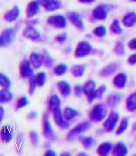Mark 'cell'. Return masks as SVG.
<instances>
[{"label": "cell", "instance_id": "6da1fadb", "mask_svg": "<svg viewBox=\"0 0 136 156\" xmlns=\"http://www.w3.org/2000/svg\"><path fill=\"white\" fill-rule=\"evenodd\" d=\"M16 30L14 28H7L3 31L0 36V44L2 47H6L10 45L16 39Z\"/></svg>", "mask_w": 136, "mask_h": 156}, {"label": "cell", "instance_id": "7a4b0ae2", "mask_svg": "<svg viewBox=\"0 0 136 156\" xmlns=\"http://www.w3.org/2000/svg\"><path fill=\"white\" fill-rule=\"evenodd\" d=\"M106 108L104 105L102 104H96L92 111L90 112V118L92 121H95V122H100L102 121L106 115Z\"/></svg>", "mask_w": 136, "mask_h": 156}, {"label": "cell", "instance_id": "3957f363", "mask_svg": "<svg viewBox=\"0 0 136 156\" xmlns=\"http://www.w3.org/2000/svg\"><path fill=\"white\" fill-rule=\"evenodd\" d=\"M43 134L47 139L51 141H55L56 140V135L53 133L52 127L51 126L48 115H44V120H43Z\"/></svg>", "mask_w": 136, "mask_h": 156}, {"label": "cell", "instance_id": "277c9868", "mask_svg": "<svg viewBox=\"0 0 136 156\" xmlns=\"http://www.w3.org/2000/svg\"><path fill=\"white\" fill-rule=\"evenodd\" d=\"M91 51H92V46L90 44L86 41H82V42L78 43V44L77 46L75 55L78 58H82V57H85L88 54H89Z\"/></svg>", "mask_w": 136, "mask_h": 156}, {"label": "cell", "instance_id": "5b68a950", "mask_svg": "<svg viewBox=\"0 0 136 156\" xmlns=\"http://www.w3.org/2000/svg\"><path fill=\"white\" fill-rule=\"evenodd\" d=\"M90 126H91V125L89 122H84V123H81V124L78 125L76 127H74V128H73L69 133H68V136H67L68 140V141L73 140L75 136H77V135H78V134H82V133H84L85 131H87L88 129H89V128H90Z\"/></svg>", "mask_w": 136, "mask_h": 156}, {"label": "cell", "instance_id": "8992f818", "mask_svg": "<svg viewBox=\"0 0 136 156\" xmlns=\"http://www.w3.org/2000/svg\"><path fill=\"white\" fill-rule=\"evenodd\" d=\"M53 119L56 123V125L61 127V128H63V129H67L69 127V124L66 122V120L64 119L65 117L63 116L62 115V112L61 110L59 108H56L55 110H53Z\"/></svg>", "mask_w": 136, "mask_h": 156}, {"label": "cell", "instance_id": "52a82bcc", "mask_svg": "<svg viewBox=\"0 0 136 156\" xmlns=\"http://www.w3.org/2000/svg\"><path fill=\"white\" fill-rule=\"evenodd\" d=\"M48 23L50 25H52L56 28H61V29H63L67 26L66 18L63 16H52L49 17Z\"/></svg>", "mask_w": 136, "mask_h": 156}, {"label": "cell", "instance_id": "ba28073f", "mask_svg": "<svg viewBox=\"0 0 136 156\" xmlns=\"http://www.w3.org/2000/svg\"><path fill=\"white\" fill-rule=\"evenodd\" d=\"M23 36L34 42H39L41 40V34L33 26H28L24 29Z\"/></svg>", "mask_w": 136, "mask_h": 156}, {"label": "cell", "instance_id": "9c48e42d", "mask_svg": "<svg viewBox=\"0 0 136 156\" xmlns=\"http://www.w3.org/2000/svg\"><path fill=\"white\" fill-rule=\"evenodd\" d=\"M118 120H119V115H118V113H116V112H112V113L109 115V116L107 117V119L106 120L105 124H104L105 128H106L107 131H109V132L113 131L114 126H116V124H117V122H118Z\"/></svg>", "mask_w": 136, "mask_h": 156}, {"label": "cell", "instance_id": "30bf717a", "mask_svg": "<svg viewBox=\"0 0 136 156\" xmlns=\"http://www.w3.org/2000/svg\"><path fill=\"white\" fill-rule=\"evenodd\" d=\"M39 2L47 11H55L61 5L59 0H39Z\"/></svg>", "mask_w": 136, "mask_h": 156}, {"label": "cell", "instance_id": "8fae6325", "mask_svg": "<svg viewBox=\"0 0 136 156\" xmlns=\"http://www.w3.org/2000/svg\"><path fill=\"white\" fill-rule=\"evenodd\" d=\"M68 16L70 22L72 23L77 28H78L80 30L84 29V23H83V20L79 14H78L76 12H70L68 14Z\"/></svg>", "mask_w": 136, "mask_h": 156}, {"label": "cell", "instance_id": "7c38bea8", "mask_svg": "<svg viewBox=\"0 0 136 156\" xmlns=\"http://www.w3.org/2000/svg\"><path fill=\"white\" fill-rule=\"evenodd\" d=\"M20 74L23 78H30L33 74V69L31 67L29 61H23L20 65Z\"/></svg>", "mask_w": 136, "mask_h": 156}, {"label": "cell", "instance_id": "4fadbf2b", "mask_svg": "<svg viewBox=\"0 0 136 156\" xmlns=\"http://www.w3.org/2000/svg\"><path fill=\"white\" fill-rule=\"evenodd\" d=\"M39 5H40V2L39 0H35V1H32L31 3L28 4L27 9H26V13H27V16L28 17H33V16H35L38 12H39Z\"/></svg>", "mask_w": 136, "mask_h": 156}, {"label": "cell", "instance_id": "5bb4252c", "mask_svg": "<svg viewBox=\"0 0 136 156\" xmlns=\"http://www.w3.org/2000/svg\"><path fill=\"white\" fill-rule=\"evenodd\" d=\"M127 82V76L124 73H120L116 75V77L113 80V85L119 89H124Z\"/></svg>", "mask_w": 136, "mask_h": 156}, {"label": "cell", "instance_id": "9a60e30c", "mask_svg": "<svg viewBox=\"0 0 136 156\" xmlns=\"http://www.w3.org/2000/svg\"><path fill=\"white\" fill-rule=\"evenodd\" d=\"M57 86H58V88H59L61 95L63 97H68V96L70 95V93H71V87H70V85L68 84L67 81L61 80V81H59L57 83Z\"/></svg>", "mask_w": 136, "mask_h": 156}, {"label": "cell", "instance_id": "2e32d148", "mask_svg": "<svg viewBox=\"0 0 136 156\" xmlns=\"http://www.w3.org/2000/svg\"><path fill=\"white\" fill-rule=\"evenodd\" d=\"M93 16L98 20H105L107 17V12L104 6H97L93 10Z\"/></svg>", "mask_w": 136, "mask_h": 156}, {"label": "cell", "instance_id": "e0dca14e", "mask_svg": "<svg viewBox=\"0 0 136 156\" xmlns=\"http://www.w3.org/2000/svg\"><path fill=\"white\" fill-rule=\"evenodd\" d=\"M19 15H20V10L18 7L16 6L5 15V20L7 22H14L18 18Z\"/></svg>", "mask_w": 136, "mask_h": 156}, {"label": "cell", "instance_id": "ac0fdd59", "mask_svg": "<svg viewBox=\"0 0 136 156\" xmlns=\"http://www.w3.org/2000/svg\"><path fill=\"white\" fill-rule=\"evenodd\" d=\"M128 154V148L124 143H118L113 151V154L116 156H125Z\"/></svg>", "mask_w": 136, "mask_h": 156}, {"label": "cell", "instance_id": "d6986e66", "mask_svg": "<svg viewBox=\"0 0 136 156\" xmlns=\"http://www.w3.org/2000/svg\"><path fill=\"white\" fill-rule=\"evenodd\" d=\"M123 23L126 27H132L136 23V13L131 12L124 16L123 18Z\"/></svg>", "mask_w": 136, "mask_h": 156}, {"label": "cell", "instance_id": "ffe728a7", "mask_svg": "<svg viewBox=\"0 0 136 156\" xmlns=\"http://www.w3.org/2000/svg\"><path fill=\"white\" fill-rule=\"evenodd\" d=\"M30 60H31L32 65L35 69H38V68H40L42 66L44 58H43V55H41L39 53H36V52H33V53L31 54Z\"/></svg>", "mask_w": 136, "mask_h": 156}, {"label": "cell", "instance_id": "44dd1931", "mask_svg": "<svg viewBox=\"0 0 136 156\" xmlns=\"http://www.w3.org/2000/svg\"><path fill=\"white\" fill-rule=\"evenodd\" d=\"M112 147H113V144L111 143H103L99 145V147L97 149V153L99 155H108L112 150Z\"/></svg>", "mask_w": 136, "mask_h": 156}, {"label": "cell", "instance_id": "7402d4cb", "mask_svg": "<svg viewBox=\"0 0 136 156\" xmlns=\"http://www.w3.org/2000/svg\"><path fill=\"white\" fill-rule=\"evenodd\" d=\"M116 69H117V63L112 62V63L106 65V67L104 68V69L100 71V75L103 76V77L110 76V75H112L113 72L116 70Z\"/></svg>", "mask_w": 136, "mask_h": 156}, {"label": "cell", "instance_id": "603a6c76", "mask_svg": "<svg viewBox=\"0 0 136 156\" xmlns=\"http://www.w3.org/2000/svg\"><path fill=\"white\" fill-rule=\"evenodd\" d=\"M106 90V86H101L98 89H96L94 92H92L90 95L88 96V98H89V102L92 103L94 99L97 98H100L102 97V95L105 93V91Z\"/></svg>", "mask_w": 136, "mask_h": 156}, {"label": "cell", "instance_id": "cb8c5ba5", "mask_svg": "<svg viewBox=\"0 0 136 156\" xmlns=\"http://www.w3.org/2000/svg\"><path fill=\"white\" fill-rule=\"evenodd\" d=\"M61 106V99L57 95L51 96V98L49 100V109L51 111L55 110L56 108H59Z\"/></svg>", "mask_w": 136, "mask_h": 156}, {"label": "cell", "instance_id": "d4e9b609", "mask_svg": "<svg viewBox=\"0 0 136 156\" xmlns=\"http://www.w3.org/2000/svg\"><path fill=\"white\" fill-rule=\"evenodd\" d=\"M1 138L5 143H9L12 140V138H13V132H12V130L8 126L3 127V129L1 131Z\"/></svg>", "mask_w": 136, "mask_h": 156}, {"label": "cell", "instance_id": "484cf974", "mask_svg": "<svg viewBox=\"0 0 136 156\" xmlns=\"http://www.w3.org/2000/svg\"><path fill=\"white\" fill-rule=\"evenodd\" d=\"M79 141L81 142V144H83V146L86 148V149H90L92 148L95 144H96V141L93 137H85V136H80L79 137Z\"/></svg>", "mask_w": 136, "mask_h": 156}, {"label": "cell", "instance_id": "4316f807", "mask_svg": "<svg viewBox=\"0 0 136 156\" xmlns=\"http://www.w3.org/2000/svg\"><path fill=\"white\" fill-rule=\"evenodd\" d=\"M126 108L128 111L134 112L136 110V93L132 94L126 101Z\"/></svg>", "mask_w": 136, "mask_h": 156}, {"label": "cell", "instance_id": "83f0119b", "mask_svg": "<svg viewBox=\"0 0 136 156\" xmlns=\"http://www.w3.org/2000/svg\"><path fill=\"white\" fill-rule=\"evenodd\" d=\"M78 115H79V112L77 111L76 109H74L72 108H69V107L66 108L64 110V117L66 120H71Z\"/></svg>", "mask_w": 136, "mask_h": 156}, {"label": "cell", "instance_id": "f1b7e54d", "mask_svg": "<svg viewBox=\"0 0 136 156\" xmlns=\"http://www.w3.org/2000/svg\"><path fill=\"white\" fill-rule=\"evenodd\" d=\"M13 99V95L8 89H3L0 94V100L2 103H6L9 102Z\"/></svg>", "mask_w": 136, "mask_h": 156}, {"label": "cell", "instance_id": "f546056e", "mask_svg": "<svg viewBox=\"0 0 136 156\" xmlns=\"http://www.w3.org/2000/svg\"><path fill=\"white\" fill-rule=\"evenodd\" d=\"M121 96L117 94H113L107 98V104L110 108H114L120 101H121Z\"/></svg>", "mask_w": 136, "mask_h": 156}, {"label": "cell", "instance_id": "4dcf8cb0", "mask_svg": "<svg viewBox=\"0 0 136 156\" xmlns=\"http://www.w3.org/2000/svg\"><path fill=\"white\" fill-rule=\"evenodd\" d=\"M71 72L77 78L82 77L85 72V66L84 65H75L71 69Z\"/></svg>", "mask_w": 136, "mask_h": 156}, {"label": "cell", "instance_id": "1f68e13d", "mask_svg": "<svg viewBox=\"0 0 136 156\" xmlns=\"http://www.w3.org/2000/svg\"><path fill=\"white\" fill-rule=\"evenodd\" d=\"M96 84L94 80H89L84 86V93L87 96L90 95L92 92H94L96 90Z\"/></svg>", "mask_w": 136, "mask_h": 156}, {"label": "cell", "instance_id": "d6a6232c", "mask_svg": "<svg viewBox=\"0 0 136 156\" xmlns=\"http://www.w3.org/2000/svg\"><path fill=\"white\" fill-rule=\"evenodd\" d=\"M0 84L3 87V89H9V88L11 87V81L9 78L5 76L4 73L0 74Z\"/></svg>", "mask_w": 136, "mask_h": 156}, {"label": "cell", "instance_id": "836d02e7", "mask_svg": "<svg viewBox=\"0 0 136 156\" xmlns=\"http://www.w3.org/2000/svg\"><path fill=\"white\" fill-rule=\"evenodd\" d=\"M128 126H129V120L127 117H124L122 119V122H121V125L120 126L118 127L117 131H116V134H122L127 128H128Z\"/></svg>", "mask_w": 136, "mask_h": 156}, {"label": "cell", "instance_id": "e575fe53", "mask_svg": "<svg viewBox=\"0 0 136 156\" xmlns=\"http://www.w3.org/2000/svg\"><path fill=\"white\" fill-rule=\"evenodd\" d=\"M37 85H38V83H37L36 76H33V75L31 76L30 80H29V93H30V95L33 94Z\"/></svg>", "mask_w": 136, "mask_h": 156}, {"label": "cell", "instance_id": "d590c367", "mask_svg": "<svg viewBox=\"0 0 136 156\" xmlns=\"http://www.w3.org/2000/svg\"><path fill=\"white\" fill-rule=\"evenodd\" d=\"M67 69H68V66L67 65H65V64H59L58 66H56V67L54 68L53 71H54L55 75L61 76V75H63L67 71Z\"/></svg>", "mask_w": 136, "mask_h": 156}, {"label": "cell", "instance_id": "8d00e7d4", "mask_svg": "<svg viewBox=\"0 0 136 156\" xmlns=\"http://www.w3.org/2000/svg\"><path fill=\"white\" fill-rule=\"evenodd\" d=\"M94 34L98 37H104L106 34V28L104 25H99L94 30Z\"/></svg>", "mask_w": 136, "mask_h": 156}, {"label": "cell", "instance_id": "74e56055", "mask_svg": "<svg viewBox=\"0 0 136 156\" xmlns=\"http://www.w3.org/2000/svg\"><path fill=\"white\" fill-rule=\"evenodd\" d=\"M111 31L113 32V34H119L123 32V29L120 25V23L118 20H114L113 23L111 24Z\"/></svg>", "mask_w": 136, "mask_h": 156}, {"label": "cell", "instance_id": "f35d334b", "mask_svg": "<svg viewBox=\"0 0 136 156\" xmlns=\"http://www.w3.org/2000/svg\"><path fill=\"white\" fill-rule=\"evenodd\" d=\"M46 78H47V76H46L45 72H39L38 73V75L36 76V80H37L38 86L43 87L45 84Z\"/></svg>", "mask_w": 136, "mask_h": 156}, {"label": "cell", "instance_id": "ab89813d", "mask_svg": "<svg viewBox=\"0 0 136 156\" xmlns=\"http://www.w3.org/2000/svg\"><path fill=\"white\" fill-rule=\"evenodd\" d=\"M114 51L116 54L118 55H124L125 53V51H124V46L123 44V43L121 42H117L115 44L114 46Z\"/></svg>", "mask_w": 136, "mask_h": 156}, {"label": "cell", "instance_id": "60d3db41", "mask_svg": "<svg viewBox=\"0 0 136 156\" xmlns=\"http://www.w3.org/2000/svg\"><path fill=\"white\" fill-rule=\"evenodd\" d=\"M43 58H44V63H45V65L47 67H50L51 64H52V62H53V61H52V59H51V57L49 55V53L46 51H44V52H43Z\"/></svg>", "mask_w": 136, "mask_h": 156}, {"label": "cell", "instance_id": "b9f144b4", "mask_svg": "<svg viewBox=\"0 0 136 156\" xmlns=\"http://www.w3.org/2000/svg\"><path fill=\"white\" fill-rule=\"evenodd\" d=\"M28 104H29V100L27 99V98L26 97H23L17 102V108H22L23 107L27 106Z\"/></svg>", "mask_w": 136, "mask_h": 156}, {"label": "cell", "instance_id": "7bdbcfd3", "mask_svg": "<svg viewBox=\"0 0 136 156\" xmlns=\"http://www.w3.org/2000/svg\"><path fill=\"white\" fill-rule=\"evenodd\" d=\"M30 138H31V141L33 143V145L37 144H38V141H39V136H38V134L35 132V131H32L30 133Z\"/></svg>", "mask_w": 136, "mask_h": 156}, {"label": "cell", "instance_id": "ee69618b", "mask_svg": "<svg viewBox=\"0 0 136 156\" xmlns=\"http://www.w3.org/2000/svg\"><path fill=\"white\" fill-rule=\"evenodd\" d=\"M74 92L76 94V96L78 97H80L82 95V92H84V87H81L79 85H77L75 88H74Z\"/></svg>", "mask_w": 136, "mask_h": 156}, {"label": "cell", "instance_id": "f6af8a7d", "mask_svg": "<svg viewBox=\"0 0 136 156\" xmlns=\"http://www.w3.org/2000/svg\"><path fill=\"white\" fill-rule=\"evenodd\" d=\"M66 39H67V34H61L56 36V41H58L59 43H63Z\"/></svg>", "mask_w": 136, "mask_h": 156}, {"label": "cell", "instance_id": "bcb514c9", "mask_svg": "<svg viewBox=\"0 0 136 156\" xmlns=\"http://www.w3.org/2000/svg\"><path fill=\"white\" fill-rule=\"evenodd\" d=\"M128 62H129V64H131V65H134V64H136V53L135 54L131 55V56L129 57Z\"/></svg>", "mask_w": 136, "mask_h": 156}, {"label": "cell", "instance_id": "7dc6e473", "mask_svg": "<svg viewBox=\"0 0 136 156\" xmlns=\"http://www.w3.org/2000/svg\"><path fill=\"white\" fill-rule=\"evenodd\" d=\"M129 48L130 49H132V50H136V38L134 39H133V40H131L130 42H129Z\"/></svg>", "mask_w": 136, "mask_h": 156}, {"label": "cell", "instance_id": "c3c4849f", "mask_svg": "<svg viewBox=\"0 0 136 156\" xmlns=\"http://www.w3.org/2000/svg\"><path fill=\"white\" fill-rule=\"evenodd\" d=\"M4 116H5V109L3 107H1V108H0V121H3Z\"/></svg>", "mask_w": 136, "mask_h": 156}, {"label": "cell", "instance_id": "681fc988", "mask_svg": "<svg viewBox=\"0 0 136 156\" xmlns=\"http://www.w3.org/2000/svg\"><path fill=\"white\" fill-rule=\"evenodd\" d=\"M45 156H56V154L52 150H48L45 153Z\"/></svg>", "mask_w": 136, "mask_h": 156}, {"label": "cell", "instance_id": "f907efd6", "mask_svg": "<svg viewBox=\"0 0 136 156\" xmlns=\"http://www.w3.org/2000/svg\"><path fill=\"white\" fill-rule=\"evenodd\" d=\"M36 116H37V113H36V112H32V113H30L29 115H28V117H29L30 119H33V118H35Z\"/></svg>", "mask_w": 136, "mask_h": 156}, {"label": "cell", "instance_id": "816d5d0a", "mask_svg": "<svg viewBox=\"0 0 136 156\" xmlns=\"http://www.w3.org/2000/svg\"><path fill=\"white\" fill-rule=\"evenodd\" d=\"M95 0H79L80 3H84V4H90V3H93Z\"/></svg>", "mask_w": 136, "mask_h": 156}, {"label": "cell", "instance_id": "f5cc1de1", "mask_svg": "<svg viewBox=\"0 0 136 156\" xmlns=\"http://www.w3.org/2000/svg\"><path fill=\"white\" fill-rule=\"evenodd\" d=\"M78 155H87V154H79Z\"/></svg>", "mask_w": 136, "mask_h": 156}, {"label": "cell", "instance_id": "db71d44e", "mask_svg": "<svg viewBox=\"0 0 136 156\" xmlns=\"http://www.w3.org/2000/svg\"><path fill=\"white\" fill-rule=\"evenodd\" d=\"M132 1H133V2H136V0H132Z\"/></svg>", "mask_w": 136, "mask_h": 156}, {"label": "cell", "instance_id": "11a10c76", "mask_svg": "<svg viewBox=\"0 0 136 156\" xmlns=\"http://www.w3.org/2000/svg\"></svg>", "mask_w": 136, "mask_h": 156}]
</instances>
